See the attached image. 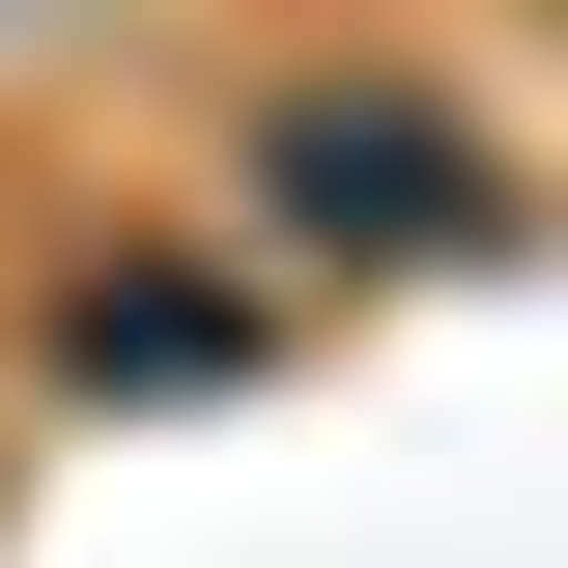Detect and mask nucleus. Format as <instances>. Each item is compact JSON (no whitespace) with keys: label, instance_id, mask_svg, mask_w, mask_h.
<instances>
[{"label":"nucleus","instance_id":"f257e3e1","mask_svg":"<svg viewBox=\"0 0 568 568\" xmlns=\"http://www.w3.org/2000/svg\"><path fill=\"white\" fill-rule=\"evenodd\" d=\"M227 227L398 284V256H455V227H511V142L426 58H284V85H227Z\"/></svg>","mask_w":568,"mask_h":568}]
</instances>
